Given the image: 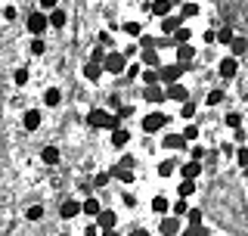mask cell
Listing matches in <instances>:
<instances>
[{
  "label": "cell",
  "mask_w": 248,
  "mask_h": 236,
  "mask_svg": "<svg viewBox=\"0 0 248 236\" xmlns=\"http://www.w3.org/2000/svg\"><path fill=\"white\" fill-rule=\"evenodd\" d=\"M236 143L245 146V131H242V128H236Z\"/></svg>",
  "instance_id": "cell-55"
},
{
  "label": "cell",
  "mask_w": 248,
  "mask_h": 236,
  "mask_svg": "<svg viewBox=\"0 0 248 236\" xmlns=\"http://www.w3.org/2000/svg\"><path fill=\"white\" fill-rule=\"evenodd\" d=\"M108 180H112V177H108V171H99V174L93 177V184H96V186H106Z\"/></svg>",
  "instance_id": "cell-48"
},
{
  "label": "cell",
  "mask_w": 248,
  "mask_h": 236,
  "mask_svg": "<svg viewBox=\"0 0 248 236\" xmlns=\"http://www.w3.org/2000/svg\"><path fill=\"white\" fill-rule=\"evenodd\" d=\"M99 211H103V208H99V199H84V202H81V215H90V218H96Z\"/></svg>",
  "instance_id": "cell-23"
},
{
  "label": "cell",
  "mask_w": 248,
  "mask_h": 236,
  "mask_svg": "<svg viewBox=\"0 0 248 236\" xmlns=\"http://www.w3.org/2000/svg\"><path fill=\"white\" fill-rule=\"evenodd\" d=\"M25 25H28V31H31L34 37H41L44 31L50 28V25H46V13H31L28 19H25Z\"/></svg>",
  "instance_id": "cell-4"
},
{
  "label": "cell",
  "mask_w": 248,
  "mask_h": 236,
  "mask_svg": "<svg viewBox=\"0 0 248 236\" xmlns=\"http://www.w3.org/2000/svg\"><path fill=\"white\" fill-rule=\"evenodd\" d=\"M177 28H183V19H180L177 13H174V16H165V19H161V31H165V37H170Z\"/></svg>",
  "instance_id": "cell-10"
},
{
  "label": "cell",
  "mask_w": 248,
  "mask_h": 236,
  "mask_svg": "<svg viewBox=\"0 0 248 236\" xmlns=\"http://www.w3.org/2000/svg\"><path fill=\"white\" fill-rule=\"evenodd\" d=\"M108 177H118L121 184H134V171H130V168H121V165H112Z\"/></svg>",
  "instance_id": "cell-16"
},
{
  "label": "cell",
  "mask_w": 248,
  "mask_h": 236,
  "mask_svg": "<svg viewBox=\"0 0 248 236\" xmlns=\"http://www.w3.org/2000/svg\"><path fill=\"white\" fill-rule=\"evenodd\" d=\"M227 124H230L232 131H236V128H242V112H230V115H227Z\"/></svg>",
  "instance_id": "cell-37"
},
{
  "label": "cell",
  "mask_w": 248,
  "mask_h": 236,
  "mask_svg": "<svg viewBox=\"0 0 248 236\" xmlns=\"http://www.w3.org/2000/svg\"><path fill=\"white\" fill-rule=\"evenodd\" d=\"M189 152H192V162H202V159H205V146H199V143L192 146Z\"/></svg>",
  "instance_id": "cell-47"
},
{
  "label": "cell",
  "mask_w": 248,
  "mask_h": 236,
  "mask_svg": "<svg viewBox=\"0 0 248 236\" xmlns=\"http://www.w3.org/2000/svg\"><path fill=\"white\" fill-rule=\"evenodd\" d=\"M84 78H87V81H99V78H103V66H99V62H87V66H84Z\"/></svg>",
  "instance_id": "cell-21"
},
{
  "label": "cell",
  "mask_w": 248,
  "mask_h": 236,
  "mask_svg": "<svg viewBox=\"0 0 248 236\" xmlns=\"http://www.w3.org/2000/svg\"><path fill=\"white\" fill-rule=\"evenodd\" d=\"M87 124L90 128H118L121 124V118L118 115H112V112H106V109H90L87 112Z\"/></svg>",
  "instance_id": "cell-1"
},
{
  "label": "cell",
  "mask_w": 248,
  "mask_h": 236,
  "mask_svg": "<svg viewBox=\"0 0 248 236\" xmlns=\"http://www.w3.org/2000/svg\"><path fill=\"white\" fill-rule=\"evenodd\" d=\"M199 13H202V10H199V3H183L177 16H180V19L186 22V19H192V16H199Z\"/></svg>",
  "instance_id": "cell-27"
},
{
  "label": "cell",
  "mask_w": 248,
  "mask_h": 236,
  "mask_svg": "<svg viewBox=\"0 0 248 236\" xmlns=\"http://www.w3.org/2000/svg\"><path fill=\"white\" fill-rule=\"evenodd\" d=\"M140 72H143V68H140V62H134V66L124 68V75H127V78H140Z\"/></svg>",
  "instance_id": "cell-49"
},
{
  "label": "cell",
  "mask_w": 248,
  "mask_h": 236,
  "mask_svg": "<svg viewBox=\"0 0 248 236\" xmlns=\"http://www.w3.org/2000/svg\"><path fill=\"white\" fill-rule=\"evenodd\" d=\"M121 202H124L127 208H134V205H137V196H134V193H121Z\"/></svg>",
  "instance_id": "cell-51"
},
{
  "label": "cell",
  "mask_w": 248,
  "mask_h": 236,
  "mask_svg": "<svg viewBox=\"0 0 248 236\" xmlns=\"http://www.w3.org/2000/svg\"><path fill=\"white\" fill-rule=\"evenodd\" d=\"M220 100H223V90H211V93L205 97V103H208V106H217Z\"/></svg>",
  "instance_id": "cell-41"
},
{
  "label": "cell",
  "mask_w": 248,
  "mask_h": 236,
  "mask_svg": "<svg viewBox=\"0 0 248 236\" xmlns=\"http://www.w3.org/2000/svg\"><path fill=\"white\" fill-rule=\"evenodd\" d=\"M59 236H68V233H59Z\"/></svg>",
  "instance_id": "cell-59"
},
{
  "label": "cell",
  "mask_w": 248,
  "mask_h": 236,
  "mask_svg": "<svg viewBox=\"0 0 248 236\" xmlns=\"http://www.w3.org/2000/svg\"><path fill=\"white\" fill-rule=\"evenodd\" d=\"M186 215H189V224H192V227H202V211H199V208L186 211Z\"/></svg>",
  "instance_id": "cell-45"
},
{
  "label": "cell",
  "mask_w": 248,
  "mask_h": 236,
  "mask_svg": "<svg viewBox=\"0 0 248 236\" xmlns=\"http://www.w3.org/2000/svg\"><path fill=\"white\" fill-rule=\"evenodd\" d=\"M230 47H232V59H239V56H242V53H245V37L242 34H232V41H230Z\"/></svg>",
  "instance_id": "cell-25"
},
{
  "label": "cell",
  "mask_w": 248,
  "mask_h": 236,
  "mask_svg": "<svg viewBox=\"0 0 248 236\" xmlns=\"http://www.w3.org/2000/svg\"><path fill=\"white\" fill-rule=\"evenodd\" d=\"M41 162L44 165H59V149L56 146H44L41 149Z\"/></svg>",
  "instance_id": "cell-19"
},
{
  "label": "cell",
  "mask_w": 248,
  "mask_h": 236,
  "mask_svg": "<svg viewBox=\"0 0 248 236\" xmlns=\"http://www.w3.org/2000/svg\"><path fill=\"white\" fill-rule=\"evenodd\" d=\"M217 72H220V78H232V75L239 72V59H232V56L220 59V66H217Z\"/></svg>",
  "instance_id": "cell-11"
},
{
  "label": "cell",
  "mask_w": 248,
  "mask_h": 236,
  "mask_svg": "<svg viewBox=\"0 0 248 236\" xmlns=\"http://www.w3.org/2000/svg\"><path fill=\"white\" fill-rule=\"evenodd\" d=\"M59 6V0H41V13H46V10H56Z\"/></svg>",
  "instance_id": "cell-52"
},
{
  "label": "cell",
  "mask_w": 248,
  "mask_h": 236,
  "mask_svg": "<svg viewBox=\"0 0 248 236\" xmlns=\"http://www.w3.org/2000/svg\"><path fill=\"white\" fill-rule=\"evenodd\" d=\"M25 218H28V221H41V218H44V205H31L25 211Z\"/></svg>",
  "instance_id": "cell-36"
},
{
  "label": "cell",
  "mask_w": 248,
  "mask_h": 236,
  "mask_svg": "<svg viewBox=\"0 0 248 236\" xmlns=\"http://www.w3.org/2000/svg\"><path fill=\"white\" fill-rule=\"evenodd\" d=\"M192 56H196V50H192L189 44H180V47H177V59H180L183 66H186V62H189Z\"/></svg>",
  "instance_id": "cell-28"
},
{
  "label": "cell",
  "mask_w": 248,
  "mask_h": 236,
  "mask_svg": "<svg viewBox=\"0 0 248 236\" xmlns=\"http://www.w3.org/2000/svg\"><path fill=\"white\" fill-rule=\"evenodd\" d=\"M165 124H168V115H165V112H152V115H146V118H143V131H146V134L161 131Z\"/></svg>",
  "instance_id": "cell-5"
},
{
  "label": "cell",
  "mask_w": 248,
  "mask_h": 236,
  "mask_svg": "<svg viewBox=\"0 0 248 236\" xmlns=\"http://www.w3.org/2000/svg\"><path fill=\"white\" fill-rule=\"evenodd\" d=\"M140 66H152V68H158V66H161V62H158V53H155L152 47H146L143 56H140Z\"/></svg>",
  "instance_id": "cell-20"
},
{
  "label": "cell",
  "mask_w": 248,
  "mask_h": 236,
  "mask_svg": "<svg viewBox=\"0 0 248 236\" xmlns=\"http://www.w3.org/2000/svg\"><path fill=\"white\" fill-rule=\"evenodd\" d=\"M143 97H146V103H165V87H161V84H152V87L143 90Z\"/></svg>",
  "instance_id": "cell-15"
},
{
  "label": "cell",
  "mask_w": 248,
  "mask_h": 236,
  "mask_svg": "<svg viewBox=\"0 0 248 236\" xmlns=\"http://www.w3.org/2000/svg\"><path fill=\"white\" fill-rule=\"evenodd\" d=\"M127 143H130V131L115 128V131H112V146H115V149H124Z\"/></svg>",
  "instance_id": "cell-18"
},
{
  "label": "cell",
  "mask_w": 248,
  "mask_h": 236,
  "mask_svg": "<svg viewBox=\"0 0 248 236\" xmlns=\"http://www.w3.org/2000/svg\"><path fill=\"white\" fill-rule=\"evenodd\" d=\"M130 236H152V233H149V230H143V227H140V230H134Z\"/></svg>",
  "instance_id": "cell-57"
},
{
  "label": "cell",
  "mask_w": 248,
  "mask_h": 236,
  "mask_svg": "<svg viewBox=\"0 0 248 236\" xmlns=\"http://www.w3.org/2000/svg\"><path fill=\"white\" fill-rule=\"evenodd\" d=\"M65 22H68V13L65 10H50V16H46V25H53V28H65Z\"/></svg>",
  "instance_id": "cell-12"
},
{
  "label": "cell",
  "mask_w": 248,
  "mask_h": 236,
  "mask_svg": "<svg viewBox=\"0 0 248 236\" xmlns=\"http://www.w3.org/2000/svg\"><path fill=\"white\" fill-rule=\"evenodd\" d=\"M170 211H174V218H180V215H186L189 208H186V202L180 199V202H174V208H170Z\"/></svg>",
  "instance_id": "cell-50"
},
{
  "label": "cell",
  "mask_w": 248,
  "mask_h": 236,
  "mask_svg": "<svg viewBox=\"0 0 248 236\" xmlns=\"http://www.w3.org/2000/svg\"><path fill=\"white\" fill-rule=\"evenodd\" d=\"M177 193H180V199H186V196L196 193V180H183L180 186H177Z\"/></svg>",
  "instance_id": "cell-34"
},
{
  "label": "cell",
  "mask_w": 248,
  "mask_h": 236,
  "mask_svg": "<svg viewBox=\"0 0 248 236\" xmlns=\"http://www.w3.org/2000/svg\"><path fill=\"white\" fill-rule=\"evenodd\" d=\"M165 100H177V103H186V100H189V90H186L180 81H177V84H168V87H165Z\"/></svg>",
  "instance_id": "cell-8"
},
{
  "label": "cell",
  "mask_w": 248,
  "mask_h": 236,
  "mask_svg": "<svg viewBox=\"0 0 248 236\" xmlns=\"http://www.w3.org/2000/svg\"><path fill=\"white\" fill-rule=\"evenodd\" d=\"M180 218H174V215H165L161 218V236H180Z\"/></svg>",
  "instance_id": "cell-7"
},
{
  "label": "cell",
  "mask_w": 248,
  "mask_h": 236,
  "mask_svg": "<svg viewBox=\"0 0 248 236\" xmlns=\"http://www.w3.org/2000/svg\"><path fill=\"white\" fill-rule=\"evenodd\" d=\"M192 115H196V103H189V100H186L183 109H180V118H192Z\"/></svg>",
  "instance_id": "cell-42"
},
{
  "label": "cell",
  "mask_w": 248,
  "mask_h": 236,
  "mask_svg": "<svg viewBox=\"0 0 248 236\" xmlns=\"http://www.w3.org/2000/svg\"><path fill=\"white\" fill-rule=\"evenodd\" d=\"M115 224H118V215H115V211L103 208L96 215V230H115Z\"/></svg>",
  "instance_id": "cell-6"
},
{
  "label": "cell",
  "mask_w": 248,
  "mask_h": 236,
  "mask_svg": "<svg viewBox=\"0 0 248 236\" xmlns=\"http://www.w3.org/2000/svg\"><path fill=\"white\" fill-rule=\"evenodd\" d=\"M78 215H81V202H78V199L62 202V208H59V218H62V221H75Z\"/></svg>",
  "instance_id": "cell-9"
},
{
  "label": "cell",
  "mask_w": 248,
  "mask_h": 236,
  "mask_svg": "<svg viewBox=\"0 0 248 236\" xmlns=\"http://www.w3.org/2000/svg\"><path fill=\"white\" fill-rule=\"evenodd\" d=\"M44 50H46V44L41 37H34V41H31V53H34V56H44Z\"/></svg>",
  "instance_id": "cell-39"
},
{
  "label": "cell",
  "mask_w": 248,
  "mask_h": 236,
  "mask_svg": "<svg viewBox=\"0 0 248 236\" xmlns=\"http://www.w3.org/2000/svg\"><path fill=\"white\" fill-rule=\"evenodd\" d=\"M177 168H180L183 180H199V174H202V165L199 162H186V165H177Z\"/></svg>",
  "instance_id": "cell-13"
},
{
  "label": "cell",
  "mask_w": 248,
  "mask_h": 236,
  "mask_svg": "<svg viewBox=\"0 0 248 236\" xmlns=\"http://www.w3.org/2000/svg\"><path fill=\"white\" fill-rule=\"evenodd\" d=\"M170 37H174V41H170V44H174V47H180V44H186V41H189V28H177L174 31V34H170Z\"/></svg>",
  "instance_id": "cell-32"
},
{
  "label": "cell",
  "mask_w": 248,
  "mask_h": 236,
  "mask_svg": "<svg viewBox=\"0 0 248 236\" xmlns=\"http://www.w3.org/2000/svg\"><path fill=\"white\" fill-rule=\"evenodd\" d=\"M3 19L6 22H16V19H19V10H16V6H3Z\"/></svg>",
  "instance_id": "cell-44"
},
{
  "label": "cell",
  "mask_w": 248,
  "mask_h": 236,
  "mask_svg": "<svg viewBox=\"0 0 248 236\" xmlns=\"http://www.w3.org/2000/svg\"><path fill=\"white\" fill-rule=\"evenodd\" d=\"M44 103L50 106V109H53V106H59V103H62V90H59V87H50V90H44Z\"/></svg>",
  "instance_id": "cell-24"
},
{
  "label": "cell",
  "mask_w": 248,
  "mask_h": 236,
  "mask_svg": "<svg viewBox=\"0 0 248 236\" xmlns=\"http://www.w3.org/2000/svg\"><path fill=\"white\" fill-rule=\"evenodd\" d=\"M236 162H239V168H248V149L245 146L236 149Z\"/></svg>",
  "instance_id": "cell-38"
},
{
  "label": "cell",
  "mask_w": 248,
  "mask_h": 236,
  "mask_svg": "<svg viewBox=\"0 0 248 236\" xmlns=\"http://www.w3.org/2000/svg\"><path fill=\"white\" fill-rule=\"evenodd\" d=\"M232 41V28L230 25H223L220 31H214V44H230Z\"/></svg>",
  "instance_id": "cell-29"
},
{
  "label": "cell",
  "mask_w": 248,
  "mask_h": 236,
  "mask_svg": "<svg viewBox=\"0 0 248 236\" xmlns=\"http://www.w3.org/2000/svg\"><path fill=\"white\" fill-rule=\"evenodd\" d=\"M170 6H174L170 0H152V3H149V13L158 16V19H165V16H170Z\"/></svg>",
  "instance_id": "cell-14"
},
{
  "label": "cell",
  "mask_w": 248,
  "mask_h": 236,
  "mask_svg": "<svg viewBox=\"0 0 248 236\" xmlns=\"http://www.w3.org/2000/svg\"><path fill=\"white\" fill-rule=\"evenodd\" d=\"M124 34L140 37V34H143V25H140V22H124Z\"/></svg>",
  "instance_id": "cell-35"
},
{
  "label": "cell",
  "mask_w": 248,
  "mask_h": 236,
  "mask_svg": "<svg viewBox=\"0 0 248 236\" xmlns=\"http://www.w3.org/2000/svg\"><path fill=\"white\" fill-rule=\"evenodd\" d=\"M161 146H165V149H183V146H186V140L180 137V134H168V137L161 140Z\"/></svg>",
  "instance_id": "cell-22"
},
{
  "label": "cell",
  "mask_w": 248,
  "mask_h": 236,
  "mask_svg": "<svg viewBox=\"0 0 248 236\" xmlns=\"http://www.w3.org/2000/svg\"><path fill=\"white\" fill-rule=\"evenodd\" d=\"M174 171H177V162H174V159H165V162H158V174H161V177H170Z\"/></svg>",
  "instance_id": "cell-30"
},
{
  "label": "cell",
  "mask_w": 248,
  "mask_h": 236,
  "mask_svg": "<svg viewBox=\"0 0 248 236\" xmlns=\"http://www.w3.org/2000/svg\"><path fill=\"white\" fill-rule=\"evenodd\" d=\"M22 121H25V131H37L41 128V112H37V109H28V112L22 115Z\"/></svg>",
  "instance_id": "cell-17"
},
{
  "label": "cell",
  "mask_w": 248,
  "mask_h": 236,
  "mask_svg": "<svg viewBox=\"0 0 248 236\" xmlns=\"http://www.w3.org/2000/svg\"><path fill=\"white\" fill-rule=\"evenodd\" d=\"M103 59H106V50H103V47H93V53H90V62H99V66H103Z\"/></svg>",
  "instance_id": "cell-43"
},
{
  "label": "cell",
  "mask_w": 248,
  "mask_h": 236,
  "mask_svg": "<svg viewBox=\"0 0 248 236\" xmlns=\"http://www.w3.org/2000/svg\"><path fill=\"white\" fill-rule=\"evenodd\" d=\"M13 84H16V87H25V84H28V68H16V72H13Z\"/></svg>",
  "instance_id": "cell-33"
},
{
  "label": "cell",
  "mask_w": 248,
  "mask_h": 236,
  "mask_svg": "<svg viewBox=\"0 0 248 236\" xmlns=\"http://www.w3.org/2000/svg\"><path fill=\"white\" fill-rule=\"evenodd\" d=\"M140 78L146 81V87H152V84H158V68H143Z\"/></svg>",
  "instance_id": "cell-31"
},
{
  "label": "cell",
  "mask_w": 248,
  "mask_h": 236,
  "mask_svg": "<svg viewBox=\"0 0 248 236\" xmlns=\"http://www.w3.org/2000/svg\"><path fill=\"white\" fill-rule=\"evenodd\" d=\"M127 115H134V106H124V109H118V118H127Z\"/></svg>",
  "instance_id": "cell-54"
},
{
  "label": "cell",
  "mask_w": 248,
  "mask_h": 236,
  "mask_svg": "<svg viewBox=\"0 0 248 236\" xmlns=\"http://www.w3.org/2000/svg\"><path fill=\"white\" fill-rule=\"evenodd\" d=\"M103 236H118V230H103Z\"/></svg>",
  "instance_id": "cell-58"
},
{
  "label": "cell",
  "mask_w": 248,
  "mask_h": 236,
  "mask_svg": "<svg viewBox=\"0 0 248 236\" xmlns=\"http://www.w3.org/2000/svg\"><path fill=\"white\" fill-rule=\"evenodd\" d=\"M112 44V34H108V31H99V47H108Z\"/></svg>",
  "instance_id": "cell-53"
},
{
  "label": "cell",
  "mask_w": 248,
  "mask_h": 236,
  "mask_svg": "<svg viewBox=\"0 0 248 236\" xmlns=\"http://www.w3.org/2000/svg\"><path fill=\"white\" fill-rule=\"evenodd\" d=\"M180 137L186 140V143H189V140H199V128H196V124H189V128H186V131L180 134Z\"/></svg>",
  "instance_id": "cell-40"
},
{
  "label": "cell",
  "mask_w": 248,
  "mask_h": 236,
  "mask_svg": "<svg viewBox=\"0 0 248 236\" xmlns=\"http://www.w3.org/2000/svg\"><path fill=\"white\" fill-rule=\"evenodd\" d=\"M152 211H155V215H168V211H170L168 196H155V199H152Z\"/></svg>",
  "instance_id": "cell-26"
},
{
  "label": "cell",
  "mask_w": 248,
  "mask_h": 236,
  "mask_svg": "<svg viewBox=\"0 0 248 236\" xmlns=\"http://www.w3.org/2000/svg\"><path fill=\"white\" fill-rule=\"evenodd\" d=\"M84 236H99V230H96V224H90L87 230H84Z\"/></svg>",
  "instance_id": "cell-56"
},
{
  "label": "cell",
  "mask_w": 248,
  "mask_h": 236,
  "mask_svg": "<svg viewBox=\"0 0 248 236\" xmlns=\"http://www.w3.org/2000/svg\"><path fill=\"white\" fill-rule=\"evenodd\" d=\"M180 236H208L205 227H189V230H180Z\"/></svg>",
  "instance_id": "cell-46"
},
{
  "label": "cell",
  "mask_w": 248,
  "mask_h": 236,
  "mask_svg": "<svg viewBox=\"0 0 248 236\" xmlns=\"http://www.w3.org/2000/svg\"><path fill=\"white\" fill-rule=\"evenodd\" d=\"M183 72H186L183 62H174V66H161V68H158V81L165 84V87H168V84H177Z\"/></svg>",
  "instance_id": "cell-2"
},
{
  "label": "cell",
  "mask_w": 248,
  "mask_h": 236,
  "mask_svg": "<svg viewBox=\"0 0 248 236\" xmlns=\"http://www.w3.org/2000/svg\"><path fill=\"white\" fill-rule=\"evenodd\" d=\"M124 68H127V59L121 56V53H108L103 59V72H112V75H121Z\"/></svg>",
  "instance_id": "cell-3"
}]
</instances>
